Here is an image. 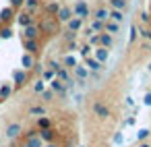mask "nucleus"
Segmentation results:
<instances>
[{"mask_svg": "<svg viewBox=\"0 0 151 147\" xmlns=\"http://www.w3.org/2000/svg\"><path fill=\"white\" fill-rule=\"evenodd\" d=\"M40 33H42V29H40V25H27L25 27V40H37L40 37Z\"/></svg>", "mask_w": 151, "mask_h": 147, "instance_id": "nucleus-1", "label": "nucleus"}, {"mask_svg": "<svg viewBox=\"0 0 151 147\" xmlns=\"http://www.w3.org/2000/svg\"><path fill=\"white\" fill-rule=\"evenodd\" d=\"M37 135H40V139H42V141H46V143H52V141L56 139V133L52 130V126H50V128H40V130H37Z\"/></svg>", "mask_w": 151, "mask_h": 147, "instance_id": "nucleus-2", "label": "nucleus"}, {"mask_svg": "<svg viewBox=\"0 0 151 147\" xmlns=\"http://www.w3.org/2000/svg\"><path fill=\"white\" fill-rule=\"evenodd\" d=\"M70 19H73V11H70L68 6H66V9H64V6H62V9H58V21L68 23Z\"/></svg>", "mask_w": 151, "mask_h": 147, "instance_id": "nucleus-3", "label": "nucleus"}, {"mask_svg": "<svg viewBox=\"0 0 151 147\" xmlns=\"http://www.w3.org/2000/svg\"><path fill=\"white\" fill-rule=\"evenodd\" d=\"M75 13H77V17L85 19V17L89 15V9H87V4H85V2H77V6H75Z\"/></svg>", "mask_w": 151, "mask_h": 147, "instance_id": "nucleus-4", "label": "nucleus"}, {"mask_svg": "<svg viewBox=\"0 0 151 147\" xmlns=\"http://www.w3.org/2000/svg\"><path fill=\"white\" fill-rule=\"evenodd\" d=\"M25 50H27L29 54H35V52L40 50V44H37V40H25Z\"/></svg>", "mask_w": 151, "mask_h": 147, "instance_id": "nucleus-5", "label": "nucleus"}, {"mask_svg": "<svg viewBox=\"0 0 151 147\" xmlns=\"http://www.w3.org/2000/svg\"><path fill=\"white\" fill-rule=\"evenodd\" d=\"M93 112H95L97 116H101V118H108V116H110V110H108L104 104H95V106H93Z\"/></svg>", "mask_w": 151, "mask_h": 147, "instance_id": "nucleus-6", "label": "nucleus"}, {"mask_svg": "<svg viewBox=\"0 0 151 147\" xmlns=\"http://www.w3.org/2000/svg\"><path fill=\"white\" fill-rule=\"evenodd\" d=\"M6 135H9L11 139L19 137V135H21V124H11V126L6 128Z\"/></svg>", "mask_w": 151, "mask_h": 147, "instance_id": "nucleus-7", "label": "nucleus"}, {"mask_svg": "<svg viewBox=\"0 0 151 147\" xmlns=\"http://www.w3.org/2000/svg\"><path fill=\"white\" fill-rule=\"evenodd\" d=\"M95 60L97 62H106L108 60V50L106 48H97L95 50Z\"/></svg>", "mask_w": 151, "mask_h": 147, "instance_id": "nucleus-8", "label": "nucleus"}, {"mask_svg": "<svg viewBox=\"0 0 151 147\" xmlns=\"http://www.w3.org/2000/svg\"><path fill=\"white\" fill-rule=\"evenodd\" d=\"M52 89L60 91L62 95H66V91H68V89H66V85H62V81H60V79H54V81H52Z\"/></svg>", "mask_w": 151, "mask_h": 147, "instance_id": "nucleus-9", "label": "nucleus"}, {"mask_svg": "<svg viewBox=\"0 0 151 147\" xmlns=\"http://www.w3.org/2000/svg\"><path fill=\"white\" fill-rule=\"evenodd\" d=\"M27 147H42V139H40V135H31V137H27Z\"/></svg>", "mask_w": 151, "mask_h": 147, "instance_id": "nucleus-10", "label": "nucleus"}, {"mask_svg": "<svg viewBox=\"0 0 151 147\" xmlns=\"http://www.w3.org/2000/svg\"><path fill=\"white\" fill-rule=\"evenodd\" d=\"M79 27H83V19H81V17L70 19V21H68V29H70V31H77Z\"/></svg>", "mask_w": 151, "mask_h": 147, "instance_id": "nucleus-11", "label": "nucleus"}, {"mask_svg": "<svg viewBox=\"0 0 151 147\" xmlns=\"http://www.w3.org/2000/svg\"><path fill=\"white\" fill-rule=\"evenodd\" d=\"M19 23H21L23 27H27V25H31V23H33V19H31V15H29V13H23V15H19Z\"/></svg>", "mask_w": 151, "mask_h": 147, "instance_id": "nucleus-12", "label": "nucleus"}, {"mask_svg": "<svg viewBox=\"0 0 151 147\" xmlns=\"http://www.w3.org/2000/svg\"><path fill=\"white\" fill-rule=\"evenodd\" d=\"M95 19H99V21H106V19H110V13H108L106 9H97V11H95Z\"/></svg>", "mask_w": 151, "mask_h": 147, "instance_id": "nucleus-13", "label": "nucleus"}, {"mask_svg": "<svg viewBox=\"0 0 151 147\" xmlns=\"http://www.w3.org/2000/svg\"><path fill=\"white\" fill-rule=\"evenodd\" d=\"M110 19L116 21V23H122V21H124V15H122V11H112V13H110Z\"/></svg>", "mask_w": 151, "mask_h": 147, "instance_id": "nucleus-14", "label": "nucleus"}, {"mask_svg": "<svg viewBox=\"0 0 151 147\" xmlns=\"http://www.w3.org/2000/svg\"><path fill=\"white\" fill-rule=\"evenodd\" d=\"M104 29H106L108 33H118V29H120V23H116V21H114V23H108Z\"/></svg>", "mask_w": 151, "mask_h": 147, "instance_id": "nucleus-15", "label": "nucleus"}, {"mask_svg": "<svg viewBox=\"0 0 151 147\" xmlns=\"http://www.w3.org/2000/svg\"><path fill=\"white\" fill-rule=\"evenodd\" d=\"M112 2V6L116 9V11H122V9H126V0H110Z\"/></svg>", "mask_w": 151, "mask_h": 147, "instance_id": "nucleus-16", "label": "nucleus"}, {"mask_svg": "<svg viewBox=\"0 0 151 147\" xmlns=\"http://www.w3.org/2000/svg\"><path fill=\"white\" fill-rule=\"evenodd\" d=\"M99 44H101L104 48H108V46H112V37H110L108 33H104V35H99Z\"/></svg>", "mask_w": 151, "mask_h": 147, "instance_id": "nucleus-17", "label": "nucleus"}, {"mask_svg": "<svg viewBox=\"0 0 151 147\" xmlns=\"http://www.w3.org/2000/svg\"><path fill=\"white\" fill-rule=\"evenodd\" d=\"M25 79H27V75H25L23 71H17V73H15V81H17V85H19V87L23 85V81H25Z\"/></svg>", "mask_w": 151, "mask_h": 147, "instance_id": "nucleus-18", "label": "nucleus"}, {"mask_svg": "<svg viewBox=\"0 0 151 147\" xmlns=\"http://www.w3.org/2000/svg\"><path fill=\"white\" fill-rule=\"evenodd\" d=\"M87 66L93 68V71H97V68H101V62H97L95 58H87Z\"/></svg>", "mask_w": 151, "mask_h": 147, "instance_id": "nucleus-19", "label": "nucleus"}, {"mask_svg": "<svg viewBox=\"0 0 151 147\" xmlns=\"http://www.w3.org/2000/svg\"><path fill=\"white\" fill-rule=\"evenodd\" d=\"M37 128H50V118L42 116V118L37 120Z\"/></svg>", "mask_w": 151, "mask_h": 147, "instance_id": "nucleus-20", "label": "nucleus"}, {"mask_svg": "<svg viewBox=\"0 0 151 147\" xmlns=\"http://www.w3.org/2000/svg\"><path fill=\"white\" fill-rule=\"evenodd\" d=\"M104 27H106V25H104V23H101L99 19H95V21L91 23V29H93V31H101Z\"/></svg>", "mask_w": 151, "mask_h": 147, "instance_id": "nucleus-21", "label": "nucleus"}, {"mask_svg": "<svg viewBox=\"0 0 151 147\" xmlns=\"http://www.w3.org/2000/svg\"><path fill=\"white\" fill-rule=\"evenodd\" d=\"M147 137H149V128H141V130L137 133V139H139V141H145Z\"/></svg>", "mask_w": 151, "mask_h": 147, "instance_id": "nucleus-22", "label": "nucleus"}, {"mask_svg": "<svg viewBox=\"0 0 151 147\" xmlns=\"http://www.w3.org/2000/svg\"><path fill=\"white\" fill-rule=\"evenodd\" d=\"M75 75H77L79 79H85V77H87V71L81 68V66H75Z\"/></svg>", "mask_w": 151, "mask_h": 147, "instance_id": "nucleus-23", "label": "nucleus"}, {"mask_svg": "<svg viewBox=\"0 0 151 147\" xmlns=\"http://www.w3.org/2000/svg\"><path fill=\"white\" fill-rule=\"evenodd\" d=\"M9 95H11V87L4 85L2 89H0V99H4V97H9Z\"/></svg>", "mask_w": 151, "mask_h": 147, "instance_id": "nucleus-24", "label": "nucleus"}, {"mask_svg": "<svg viewBox=\"0 0 151 147\" xmlns=\"http://www.w3.org/2000/svg\"><path fill=\"white\" fill-rule=\"evenodd\" d=\"M64 64H68L70 68H75V66H77V60H75L73 56H64Z\"/></svg>", "mask_w": 151, "mask_h": 147, "instance_id": "nucleus-25", "label": "nucleus"}, {"mask_svg": "<svg viewBox=\"0 0 151 147\" xmlns=\"http://www.w3.org/2000/svg\"><path fill=\"white\" fill-rule=\"evenodd\" d=\"M23 66H25V68H31V66H33V58H31V56H25V58H23Z\"/></svg>", "mask_w": 151, "mask_h": 147, "instance_id": "nucleus-26", "label": "nucleus"}, {"mask_svg": "<svg viewBox=\"0 0 151 147\" xmlns=\"http://www.w3.org/2000/svg\"><path fill=\"white\" fill-rule=\"evenodd\" d=\"M46 13H48V15H50V13H58V4H54V2L48 4V6H46Z\"/></svg>", "mask_w": 151, "mask_h": 147, "instance_id": "nucleus-27", "label": "nucleus"}, {"mask_svg": "<svg viewBox=\"0 0 151 147\" xmlns=\"http://www.w3.org/2000/svg\"><path fill=\"white\" fill-rule=\"evenodd\" d=\"M79 52H81V56H83V58H87V56H89V52H91V46H83Z\"/></svg>", "mask_w": 151, "mask_h": 147, "instance_id": "nucleus-28", "label": "nucleus"}, {"mask_svg": "<svg viewBox=\"0 0 151 147\" xmlns=\"http://www.w3.org/2000/svg\"><path fill=\"white\" fill-rule=\"evenodd\" d=\"M37 4H40L37 0H29V2H27V9H29V11H35V9H37Z\"/></svg>", "mask_w": 151, "mask_h": 147, "instance_id": "nucleus-29", "label": "nucleus"}, {"mask_svg": "<svg viewBox=\"0 0 151 147\" xmlns=\"http://www.w3.org/2000/svg\"><path fill=\"white\" fill-rule=\"evenodd\" d=\"M42 95H44V99H54V91H52V89H48V91H44Z\"/></svg>", "mask_w": 151, "mask_h": 147, "instance_id": "nucleus-30", "label": "nucleus"}, {"mask_svg": "<svg viewBox=\"0 0 151 147\" xmlns=\"http://www.w3.org/2000/svg\"><path fill=\"white\" fill-rule=\"evenodd\" d=\"M52 77H54V71H52V68L44 71V79H46V81H48V79H52Z\"/></svg>", "mask_w": 151, "mask_h": 147, "instance_id": "nucleus-31", "label": "nucleus"}, {"mask_svg": "<svg viewBox=\"0 0 151 147\" xmlns=\"http://www.w3.org/2000/svg\"><path fill=\"white\" fill-rule=\"evenodd\" d=\"M141 35H143L145 40H151V31H149V29H141Z\"/></svg>", "mask_w": 151, "mask_h": 147, "instance_id": "nucleus-32", "label": "nucleus"}, {"mask_svg": "<svg viewBox=\"0 0 151 147\" xmlns=\"http://www.w3.org/2000/svg\"><path fill=\"white\" fill-rule=\"evenodd\" d=\"M130 40H132V42L137 40V27H130Z\"/></svg>", "mask_w": 151, "mask_h": 147, "instance_id": "nucleus-33", "label": "nucleus"}, {"mask_svg": "<svg viewBox=\"0 0 151 147\" xmlns=\"http://www.w3.org/2000/svg\"><path fill=\"white\" fill-rule=\"evenodd\" d=\"M35 91H44V81H37L35 83Z\"/></svg>", "mask_w": 151, "mask_h": 147, "instance_id": "nucleus-34", "label": "nucleus"}, {"mask_svg": "<svg viewBox=\"0 0 151 147\" xmlns=\"http://www.w3.org/2000/svg\"><path fill=\"white\" fill-rule=\"evenodd\" d=\"M31 114H44V108H31Z\"/></svg>", "mask_w": 151, "mask_h": 147, "instance_id": "nucleus-35", "label": "nucleus"}, {"mask_svg": "<svg viewBox=\"0 0 151 147\" xmlns=\"http://www.w3.org/2000/svg\"><path fill=\"white\" fill-rule=\"evenodd\" d=\"M143 102H145V106H151V93H147V95H145V99H143Z\"/></svg>", "mask_w": 151, "mask_h": 147, "instance_id": "nucleus-36", "label": "nucleus"}, {"mask_svg": "<svg viewBox=\"0 0 151 147\" xmlns=\"http://www.w3.org/2000/svg\"><path fill=\"white\" fill-rule=\"evenodd\" d=\"M2 37H11V31L9 29H2Z\"/></svg>", "mask_w": 151, "mask_h": 147, "instance_id": "nucleus-37", "label": "nucleus"}, {"mask_svg": "<svg viewBox=\"0 0 151 147\" xmlns=\"http://www.w3.org/2000/svg\"><path fill=\"white\" fill-rule=\"evenodd\" d=\"M114 141H116V143H122V135H120V133H118V135H116V137H114Z\"/></svg>", "mask_w": 151, "mask_h": 147, "instance_id": "nucleus-38", "label": "nucleus"}, {"mask_svg": "<svg viewBox=\"0 0 151 147\" xmlns=\"http://www.w3.org/2000/svg\"><path fill=\"white\" fill-rule=\"evenodd\" d=\"M23 4V0H13V6H21Z\"/></svg>", "mask_w": 151, "mask_h": 147, "instance_id": "nucleus-39", "label": "nucleus"}, {"mask_svg": "<svg viewBox=\"0 0 151 147\" xmlns=\"http://www.w3.org/2000/svg\"><path fill=\"white\" fill-rule=\"evenodd\" d=\"M139 147H149V145H147V143H141V145H139Z\"/></svg>", "mask_w": 151, "mask_h": 147, "instance_id": "nucleus-40", "label": "nucleus"}, {"mask_svg": "<svg viewBox=\"0 0 151 147\" xmlns=\"http://www.w3.org/2000/svg\"><path fill=\"white\" fill-rule=\"evenodd\" d=\"M48 147H56V145H54V143H48Z\"/></svg>", "mask_w": 151, "mask_h": 147, "instance_id": "nucleus-41", "label": "nucleus"}, {"mask_svg": "<svg viewBox=\"0 0 151 147\" xmlns=\"http://www.w3.org/2000/svg\"><path fill=\"white\" fill-rule=\"evenodd\" d=\"M149 73H151V62H149Z\"/></svg>", "mask_w": 151, "mask_h": 147, "instance_id": "nucleus-42", "label": "nucleus"}, {"mask_svg": "<svg viewBox=\"0 0 151 147\" xmlns=\"http://www.w3.org/2000/svg\"><path fill=\"white\" fill-rule=\"evenodd\" d=\"M25 147H27V145H25Z\"/></svg>", "mask_w": 151, "mask_h": 147, "instance_id": "nucleus-43", "label": "nucleus"}]
</instances>
